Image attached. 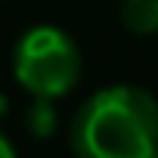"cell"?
Listing matches in <instances>:
<instances>
[{
    "instance_id": "1",
    "label": "cell",
    "mask_w": 158,
    "mask_h": 158,
    "mask_svg": "<svg viewBox=\"0 0 158 158\" xmlns=\"http://www.w3.org/2000/svg\"><path fill=\"white\" fill-rule=\"evenodd\" d=\"M71 142L81 158H158V100L135 84H110L81 103Z\"/></svg>"
},
{
    "instance_id": "2",
    "label": "cell",
    "mask_w": 158,
    "mask_h": 158,
    "mask_svg": "<svg viewBox=\"0 0 158 158\" xmlns=\"http://www.w3.org/2000/svg\"><path fill=\"white\" fill-rule=\"evenodd\" d=\"M81 48L61 26L39 23L26 29L13 48V77L32 100H61L81 81Z\"/></svg>"
},
{
    "instance_id": "3",
    "label": "cell",
    "mask_w": 158,
    "mask_h": 158,
    "mask_svg": "<svg viewBox=\"0 0 158 158\" xmlns=\"http://www.w3.org/2000/svg\"><path fill=\"white\" fill-rule=\"evenodd\" d=\"M119 23L135 35L158 32V0H123L119 3Z\"/></svg>"
},
{
    "instance_id": "4",
    "label": "cell",
    "mask_w": 158,
    "mask_h": 158,
    "mask_svg": "<svg viewBox=\"0 0 158 158\" xmlns=\"http://www.w3.org/2000/svg\"><path fill=\"white\" fill-rule=\"evenodd\" d=\"M26 123H29V132L35 139H48L58 126V113H55L52 100H32L29 110H26Z\"/></svg>"
},
{
    "instance_id": "5",
    "label": "cell",
    "mask_w": 158,
    "mask_h": 158,
    "mask_svg": "<svg viewBox=\"0 0 158 158\" xmlns=\"http://www.w3.org/2000/svg\"><path fill=\"white\" fill-rule=\"evenodd\" d=\"M0 158H19V155H16V148H13V142L6 139L3 132H0Z\"/></svg>"
},
{
    "instance_id": "6",
    "label": "cell",
    "mask_w": 158,
    "mask_h": 158,
    "mask_svg": "<svg viewBox=\"0 0 158 158\" xmlns=\"http://www.w3.org/2000/svg\"><path fill=\"white\" fill-rule=\"evenodd\" d=\"M6 110H10V100H6V94L0 90V116H6Z\"/></svg>"
}]
</instances>
